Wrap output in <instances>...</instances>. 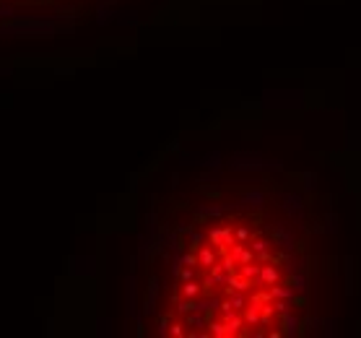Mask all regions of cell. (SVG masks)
<instances>
[{
    "mask_svg": "<svg viewBox=\"0 0 361 338\" xmlns=\"http://www.w3.org/2000/svg\"><path fill=\"white\" fill-rule=\"evenodd\" d=\"M182 291H185V297H195L200 289H198V284H185V289H182Z\"/></svg>",
    "mask_w": 361,
    "mask_h": 338,
    "instance_id": "cell-4",
    "label": "cell"
},
{
    "mask_svg": "<svg viewBox=\"0 0 361 338\" xmlns=\"http://www.w3.org/2000/svg\"><path fill=\"white\" fill-rule=\"evenodd\" d=\"M252 250L260 252L262 258H265V255H268V242H262V239H260V242H252Z\"/></svg>",
    "mask_w": 361,
    "mask_h": 338,
    "instance_id": "cell-3",
    "label": "cell"
},
{
    "mask_svg": "<svg viewBox=\"0 0 361 338\" xmlns=\"http://www.w3.org/2000/svg\"><path fill=\"white\" fill-rule=\"evenodd\" d=\"M200 263H203V266H210V263H213V252H210V250H203V252H200Z\"/></svg>",
    "mask_w": 361,
    "mask_h": 338,
    "instance_id": "cell-5",
    "label": "cell"
},
{
    "mask_svg": "<svg viewBox=\"0 0 361 338\" xmlns=\"http://www.w3.org/2000/svg\"><path fill=\"white\" fill-rule=\"evenodd\" d=\"M270 294H273V297H281V299H289V297H291V289H283V286H273V289H270Z\"/></svg>",
    "mask_w": 361,
    "mask_h": 338,
    "instance_id": "cell-2",
    "label": "cell"
},
{
    "mask_svg": "<svg viewBox=\"0 0 361 338\" xmlns=\"http://www.w3.org/2000/svg\"><path fill=\"white\" fill-rule=\"evenodd\" d=\"M260 276H262V281H265V284H273V281L278 279L275 268H270V266H265V268H262V270H260Z\"/></svg>",
    "mask_w": 361,
    "mask_h": 338,
    "instance_id": "cell-1",
    "label": "cell"
}]
</instances>
